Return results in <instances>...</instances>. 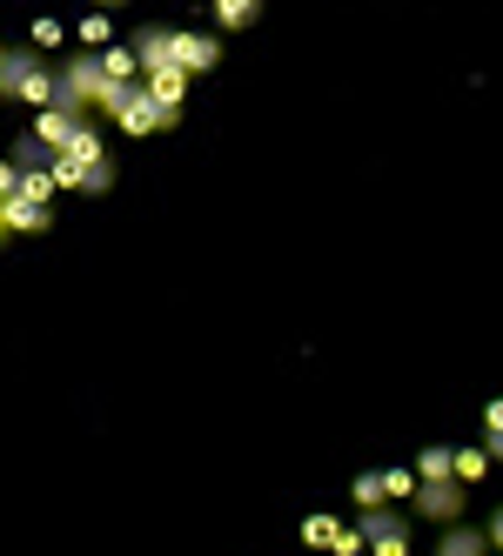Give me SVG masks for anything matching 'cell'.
I'll return each instance as SVG.
<instances>
[{
    "label": "cell",
    "instance_id": "obj_5",
    "mask_svg": "<svg viewBox=\"0 0 503 556\" xmlns=\"http://www.w3.org/2000/svg\"><path fill=\"white\" fill-rule=\"evenodd\" d=\"M222 61V41L215 34H175V67L188 74V81H196V74H209Z\"/></svg>",
    "mask_w": 503,
    "mask_h": 556
},
{
    "label": "cell",
    "instance_id": "obj_17",
    "mask_svg": "<svg viewBox=\"0 0 503 556\" xmlns=\"http://www.w3.org/2000/svg\"><path fill=\"white\" fill-rule=\"evenodd\" d=\"M416 483H410V469H382V496H410Z\"/></svg>",
    "mask_w": 503,
    "mask_h": 556
},
{
    "label": "cell",
    "instance_id": "obj_24",
    "mask_svg": "<svg viewBox=\"0 0 503 556\" xmlns=\"http://www.w3.org/2000/svg\"><path fill=\"white\" fill-rule=\"evenodd\" d=\"M95 8H128V0H95Z\"/></svg>",
    "mask_w": 503,
    "mask_h": 556
},
{
    "label": "cell",
    "instance_id": "obj_23",
    "mask_svg": "<svg viewBox=\"0 0 503 556\" xmlns=\"http://www.w3.org/2000/svg\"><path fill=\"white\" fill-rule=\"evenodd\" d=\"M0 242H8V194H0Z\"/></svg>",
    "mask_w": 503,
    "mask_h": 556
},
{
    "label": "cell",
    "instance_id": "obj_20",
    "mask_svg": "<svg viewBox=\"0 0 503 556\" xmlns=\"http://www.w3.org/2000/svg\"><path fill=\"white\" fill-rule=\"evenodd\" d=\"M483 536H490V549H496V556H503V503H496V509H490V530H483Z\"/></svg>",
    "mask_w": 503,
    "mask_h": 556
},
{
    "label": "cell",
    "instance_id": "obj_3",
    "mask_svg": "<svg viewBox=\"0 0 503 556\" xmlns=\"http://www.w3.org/2000/svg\"><path fill=\"white\" fill-rule=\"evenodd\" d=\"M410 509L450 530V523H463V483H456V476H423V483L410 490Z\"/></svg>",
    "mask_w": 503,
    "mask_h": 556
},
{
    "label": "cell",
    "instance_id": "obj_13",
    "mask_svg": "<svg viewBox=\"0 0 503 556\" xmlns=\"http://www.w3.org/2000/svg\"><path fill=\"white\" fill-rule=\"evenodd\" d=\"M416 469H423V476H456V450H450V443H430V450L416 456Z\"/></svg>",
    "mask_w": 503,
    "mask_h": 556
},
{
    "label": "cell",
    "instance_id": "obj_2",
    "mask_svg": "<svg viewBox=\"0 0 503 556\" xmlns=\"http://www.w3.org/2000/svg\"><path fill=\"white\" fill-rule=\"evenodd\" d=\"M101 88H108V67H101L95 48H81L74 61L54 67V101H48V108H61V114H88V108L101 101Z\"/></svg>",
    "mask_w": 503,
    "mask_h": 556
},
{
    "label": "cell",
    "instance_id": "obj_7",
    "mask_svg": "<svg viewBox=\"0 0 503 556\" xmlns=\"http://www.w3.org/2000/svg\"><path fill=\"white\" fill-rule=\"evenodd\" d=\"M141 88H148L154 101H162L168 114H181V94H188V74H181V67H162V74H141Z\"/></svg>",
    "mask_w": 503,
    "mask_h": 556
},
{
    "label": "cell",
    "instance_id": "obj_6",
    "mask_svg": "<svg viewBox=\"0 0 503 556\" xmlns=\"http://www.w3.org/2000/svg\"><path fill=\"white\" fill-rule=\"evenodd\" d=\"M81 128H88V114H61V108H41V114H34V135H41L48 148H67Z\"/></svg>",
    "mask_w": 503,
    "mask_h": 556
},
{
    "label": "cell",
    "instance_id": "obj_11",
    "mask_svg": "<svg viewBox=\"0 0 503 556\" xmlns=\"http://www.w3.org/2000/svg\"><path fill=\"white\" fill-rule=\"evenodd\" d=\"M14 194H21V202H41V208H48V194H54V181H48V168H21V181H14Z\"/></svg>",
    "mask_w": 503,
    "mask_h": 556
},
{
    "label": "cell",
    "instance_id": "obj_14",
    "mask_svg": "<svg viewBox=\"0 0 503 556\" xmlns=\"http://www.w3.org/2000/svg\"><path fill=\"white\" fill-rule=\"evenodd\" d=\"M101 67H108V81H141V67H135V54H128V48H108V54H101Z\"/></svg>",
    "mask_w": 503,
    "mask_h": 556
},
{
    "label": "cell",
    "instance_id": "obj_9",
    "mask_svg": "<svg viewBox=\"0 0 503 556\" xmlns=\"http://www.w3.org/2000/svg\"><path fill=\"white\" fill-rule=\"evenodd\" d=\"M8 235H48V208H41V202H21V194H8Z\"/></svg>",
    "mask_w": 503,
    "mask_h": 556
},
{
    "label": "cell",
    "instance_id": "obj_21",
    "mask_svg": "<svg viewBox=\"0 0 503 556\" xmlns=\"http://www.w3.org/2000/svg\"><path fill=\"white\" fill-rule=\"evenodd\" d=\"M483 429H490V435H503V395H496V403H490V416H483Z\"/></svg>",
    "mask_w": 503,
    "mask_h": 556
},
{
    "label": "cell",
    "instance_id": "obj_18",
    "mask_svg": "<svg viewBox=\"0 0 503 556\" xmlns=\"http://www.w3.org/2000/svg\"><path fill=\"white\" fill-rule=\"evenodd\" d=\"M356 503H363V509L382 503V476H356Z\"/></svg>",
    "mask_w": 503,
    "mask_h": 556
},
{
    "label": "cell",
    "instance_id": "obj_16",
    "mask_svg": "<svg viewBox=\"0 0 503 556\" xmlns=\"http://www.w3.org/2000/svg\"><path fill=\"white\" fill-rule=\"evenodd\" d=\"M336 530H342L336 516H309V530H302V536H309V543H336Z\"/></svg>",
    "mask_w": 503,
    "mask_h": 556
},
{
    "label": "cell",
    "instance_id": "obj_22",
    "mask_svg": "<svg viewBox=\"0 0 503 556\" xmlns=\"http://www.w3.org/2000/svg\"><path fill=\"white\" fill-rule=\"evenodd\" d=\"M14 181H21V168H14V162H0V194H14Z\"/></svg>",
    "mask_w": 503,
    "mask_h": 556
},
{
    "label": "cell",
    "instance_id": "obj_1",
    "mask_svg": "<svg viewBox=\"0 0 503 556\" xmlns=\"http://www.w3.org/2000/svg\"><path fill=\"white\" fill-rule=\"evenodd\" d=\"M0 94L48 108L54 101V61L41 48H0Z\"/></svg>",
    "mask_w": 503,
    "mask_h": 556
},
{
    "label": "cell",
    "instance_id": "obj_4",
    "mask_svg": "<svg viewBox=\"0 0 503 556\" xmlns=\"http://www.w3.org/2000/svg\"><path fill=\"white\" fill-rule=\"evenodd\" d=\"M356 530H363V543H369L376 556H410V523H403L397 503H369Z\"/></svg>",
    "mask_w": 503,
    "mask_h": 556
},
{
    "label": "cell",
    "instance_id": "obj_15",
    "mask_svg": "<svg viewBox=\"0 0 503 556\" xmlns=\"http://www.w3.org/2000/svg\"><path fill=\"white\" fill-rule=\"evenodd\" d=\"M483 469H490V456H483V450H456V483H463V490H470Z\"/></svg>",
    "mask_w": 503,
    "mask_h": 556
},
{
    "label": "cell",
    "instance_id": "obj_19",
    "mask_svg": "<svg viewBox=\"0 0 503 556\" xmlns=\"http://www.w3.org/2000/svg\"><path fill=\"white\" fill-rule=\"evenodd\" d=\"M329 549H336V556H356V549H363V530H336Z\"/></svg>",
    "mask_w": 503,
    "mask_h": 556
},
{
    "label": "cell",
    "instance_id": "obj_12",
    "mask_svg": "<svg viewBox=\"0 0 503 556\" xmlns=\"http://www.w3.org/2000/svg\"><path fill=\"white\" fill-rule=\"evenodd\" d=\"M255 14H262V0H215V21L222 27H249Z\"/></svg>",
    "mask_w": 503,
    "mask_h": 556
},
{
    "label": "cell",
    "instance_id": "obj_8",
    "mask_svg": "<svg viewBox=\"0 0 503 556\" xmlns=\"http://www.w3.org/2000/svg\"><path fill=\"white\" fill-rule=\"evenodd\" d=\"M437 556H490V536H483V530H470V523H450V530H443V543H437Z\"/></svg>",
    "mask_w": 503,
    "mask_h": 556
},
{
    "label": "cell",
    "instance_id": "obj_10",
    "mask_svg": "<svg viewBox=\"0 0 503 556\" xmlns=\"http://www.w3.org/2000/svg\"><path fill=\"white\" fill-rule=\"evenodd\" d=\"M48 154H54V148H48L41 135H34V128H27V135L14 141V168H48Z\"/></svg>",
    "mask_w": 503,
    "mask_h": 556
}]
</instances>
